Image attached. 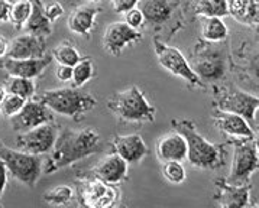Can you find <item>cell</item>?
Masks as SVG:
<instances>
[{
    "label": "cell",
    "instance_id": "cell-18",
    "mask_svg": "<svg viewBox=\"0 0 259 208\" xmlns=\"http://www.w3.org/2000/svg\"><path fill=\"white\" fill-rule=\"evenodd\" d=\"M45 38L36 36L32 33L19 35L9 42V49L6 57L15 60H25V58H39L47 55L45 51Z\"/></svg>",
    "mask_w": 259,
    "mask_h": 208
},
{
    "label": "cell",
    "instance_id": "cell-16",
    "mask_svg": "<svg viewBox=\"0 0 259 208\" xmlns=\"http://www.w3.org/2000/svg\"><path fill=\"white\" fill-rule=\"evenodd\" d=\"M214 125L223 135L229 136L232 139H253L255 132L249 125L248 119L243 116L230 113V112H222L219 110L214 115Z\"/></svg>",
    "mask_w": 259,
    "mask_h": 208
},
{
    "label": "cell",
    "instance_id": "cell-37",
    "mask_svg": "<svg viewBox=\"0 0 259 208\" xmlns=\"http://www.w3.org/2000/svg\"><path fill=\"white\" fill-rule=\"evenodd\" d=\"M55 77H57L58 81H61V83H70V81L73 80V67L58 64V67H57V70H55Z\"/></svg>",
    "mask_w": 259,
    "mask_h": 208
},
{
    "label": "cell",
    "instance_id": "cell-27",
    "mask_svg": "<svg viewBox=\"0 0 259 208\" xmlns=\"http://www.w3.org/2000/svg\"><path fill=\"white\" fill-rule=\"evenodd\" d=\"M6 91L19 95L25 100H31L36 95V84L31 78L9 77V80L6 81Z\"/></svg>",
    "mask_w": 259,
    "mask_h": 208
},
{
    "label": "cell",
    "instance_id": "cell-11",
    "mask_svg": "<svg viewBox=\"0 0 259 208\" xmlns=\"http://www.w3.org/2000/svg\"><path fill=\"white\" fill-rule=\"evenodd\" d=\"M119 198V191L114 185L106 184L99 178L83 182L80 187L81 204L93 208H107L114 205Z\"/></svg>",
    "mask_w": 259,
    "mask_h": 208
},
{
    "label": "cell",
    "instance_id": "cell-14",
    "mask_svg": "<svg viewBox=\"0 0 259 208\" xmlns=\"http://www.w3.org/2000/svg\"><path fill=\"white\" fill-rule=\"evenodd\" d=\"M218 109L222 112L243 116L249 122H252L259 109V97L242 90H233L222 95V98L218 101Z\"/></svg>",
    "mask_w": 259,
    "mask_h": 208
},
{
    "label": "cell",
    "instance_id": "cell-45",
    "mask_svg": "<svg viewBox=\"0 0 259 208\" xmlns=\"http://www.w3.org/2000/svg\"><path fill=\"white\" fill-rule=\"evenodd\" d=\"M0 197H2V195H0Z\"/></svg>",
    "mask_w": 259,
    "mask_h": 208
},
{
    "label": "cell",
    "instance_id": "cell-10",
    "mask_svg": "<svg viewBox=\"0 0 259 208\" xmlns=\"http://www.w3.org/2000/svg\"><path fill=\"white\" fill-rule=\"evenodd\" d=\"M51 109H48L44 103L39 100H26L25 106L22 107V110L11 117L12 127L15 132L22 133L26 130H31L33 127L45 125L54 122V115H52Z\"/></svg>",
    "mask_w": 259,
    "mask_h": 208
},
{
    "label": "cell",
    "instance_id": "cell-15",
    "mask_svg": "<svg viewBox=\"0 0 259 208\" xmlns=\"http://www.w3.org/2000/svg\"><path fill=\"white\" fill-rule=\"evenodd\" d=\"M129 164L116 152L106 155L93 168V177L102 179L106 184L117 185L127 178Z\"/></svg>",
    "mask_w": 259,
    "mask_h": 208
},
{
    "label": "cell",
    "instance_id": "cell-44",
    "mask_svg": "<svg viewBox=\"0 0 259 208\" xmlns=\"http://www.w3.org/2000/svg\"><path fill=\"white\" fill-rule=\"evenodd\" d=\"M89 2H90V3H99L100 0H89Z\"/></svg>",
    "mask_w": 259,
    "mask_h": 208
},
{
    "label": "cell",
    "instance_id": "cell-26",
    "mask_svg": "<svg viewBox=\"0 0 259 208\" xmlns=\"http://www.w3.org/2000/svg\"><path fill=\"white\" fill-rule=\"evenodd\" d=\"M193 9L196 15L204 18H223L229 15V0H194Z\"/></svg>",
    "mask_w": 259,
    "mask_h": 208
},
{
    "label": "cell",
    "instance_id": "cell-39",
    "mask_svg": "<svg viewBox=\"0 0 259 208\" xmlns=\"http://www.w3.org/2000/svg\"><path fill=\"white\" fill-rule=\"evenodd\" d=\"M249 73L253 75V78L259 80V51L255 52L249 60Z\"/></svg>",
    "mask_w": 259,
    "mask_h": 208
},
{
    "label": "cell",
    "instance_id": "cell-21",
    "mask_svg": "<svg viewBox=\"0 0 259 208\" xmlns=\"http://www.w3.org/2000/svg\"><path fill=\"white\" fill-rule=\"evenodd\" d=\"M99 13V9L93 6V5H83L78 6L77 9H74L68 19H67V25L68 29L80 36H89L94 28V21L96 16Z\"/></svg>",
    "mask_w": 259,
    "mask_h": 208
},
{
    "label": "cell",
    "instance_id": "cell-22",
    "mask_svg": "<svg viewBox=\"0 0 259 208\" xmlns=\"http://www.w3.org/2000/svg\"><path fill=\"white\" fill-rule=\"evenodd\" d=\"M141 11L149 25H164L174 15L176 3L172 0H144Z\"/></svg>",
    "mask_w": 259,
    "mask_h": 208
},
{
    "label": "cell",
    "instance_id": "cell-23",
    "mask_svg": "<svg viewBox=\"0 0 259 208\" xmlns=\"http://www.w3.org/2000/svg\"><path fill=\"white\" fill-rule=\"evenodd\" d=\"M23 29L26 33H32V35L42 36V38H47L48 35H51L52 22L47 18V15L44 12L42 0H32V12Z\"/></svg>",
    "mask_w": 259,
    "mask_h": 208
},
{
    "label": "cell",
    "instance_id": "cell-2",
    "mask_svg": "<svg viewBox=\"0 0 259 208\" xmlns=\"http://www.w3.org/2000/svg\"><path fill=\"white\" fill-rule=\"evenodd\" d=\"M171 123L174 130H178L186 137L188 146L187 159L193 167L200 169H218L225 164V152L222 147L208 142L191 120L174 119Z\"/></svg>",
    "mask_w": 259,
    "mask_h": 208
},
{
    "label": "cell",
    "instance_id": "cell-9",
    "mask_svg": "<svg viewBox=\"0 0 259 208\" xmlns=\"http://www.w3.org/2000/svg\"><path fill=\"white\" fill-rule=\"evenodd\" d=\"M191 67L201 81H219L226 74V55L223 49L207 46L194 57Z\"/></svg>",
    "mask_w": 259,
    "mask_h": 208
},
{
    "label": "cell",
    "instance_id": "cell-29",
    "mask_svg": "<svg viewBox=\"0 0 259 208\" xmlns=\"http://www.w3.org/2000/svg\"><path fill=\"white\" fill-rule=\"evenodd\" d=\"M32 12V0H15L12 2L9 22L16 28L22 29Z\"/></svg>",
    "mask_w": 259,
    "mask_h": 208
},
{
    "label": "cell",
    "instance_id": "cell-20",
    "mask_svg": "<svg viewBox=\"0 0 259 208\" xmlns=\"http://www.w3.org/2000/svg\"><path fill=\"white\" fill-rule=\"evenodd\" d=\"M113 149L127 164H138L148 155V146L142 136L132 135L114 136Z\"/></svg>",
    "mask_w": 259,
    "mask_h": 208
},
{
    "label": "cell",
    "instance_id": "cell-12",
    "mask_svg": "<svg viewBox=\"0 0 259 208\" xmlns=\"http://www.w3.org/2000/svg\"><path fill=\"white\" fill-rule=\"evenodd\" d=\"M142 39V33L131 28L126 22H113L106 26L103 33V46L112 55H120L124 48Z\"/></svg>",
    "mask_w": 259,
    "mask_h": 208
},
{
    "label": "cell",
    "instance_id": "cell-17",
    "mask_svg": "<svg viewBox=\"0 0 259 208\" xmlns=\"http://www.w3.org/2000/svg\"><path fill=\"white\" fill-rule=\"evenodd\" d=\"M218 189L214 199L220 207L242 208L248 207L250 202V187L248 184H229L226 179L216 182Z\"/></svg>",
    "mask_w": 259,
    "mask_h": 208
},
{
    "label": "cell",
    "instance_id": "cell-13",
    "mask_svg": "<svg viewBox=\"0 0 259 208\" xmlns=\"http://www.w3.org/2000/svg\"><path fill=\"white\" fill-rule=\"evenodd\" d=\"M52 61H54L52 54H47L39 58H25V60L3 57L0 60V68L9 74V77H23V78L35 80L45 71V68Z\"/></svg>",
    "mask_w": 259,
    "mask_h": 208
},
{
    "label": "cell",
    "instance_id": "cell-40",
    "mask_svg": "<svg viewBox=\"0 0 259 208\" xmlns=\"http://www.w3.org/2000/svg\"><path fill=\"white\" fill-rule=\"evenodd\" d=\"M8 174H9V171H8V168L5 165V162L2 161V158H0V195L3 194V191H5V187H6V182H8Z\"/></svg>",
    "mask_w": 259,
    "mask_h": 208
},
{
    "label": "cell",
    "instance_id": "cell-32",
    "mask_svg": "<svg viewBox=\"0 0 259 208\" xmlns=\"http://www.w3.org/2000/svg\"><path fill=\"white\" fill-rule=\"evenodd\" d=\"M162 177L172 185H180L186 181L187 172L184 165L181 164V161H166L162 162L161 168Z\"/></svg>",
    "mask_w": 259,
    "mask_h": 208
},
{
    "label": "cell",
    "instance_id": "cell-7",
    "mask_svg": "<svg viewBox=\"0 0 259 208\" xmlns=\"http://www.w3.org/2000/svg\"><path fill=\"white\" fill-rule=\"evenodd\" d=\"M259 169V155L253 143V139H238L229 177V184H248L252 174Z\"/></svg>",
    "mask_w": 259,
    "mask_h": 208
},
{
    "label": "cell",
    "instance_id": "cell-3",
    "mask_svg": "<svg viewBox=\"0 0 259 208\" xmlns=\"http://www.w3.org/2000/svg\"><path fill=\"white\" fill-rule=\"evenodd\" d=\"M36 100L51 109L54 113L73 117L75 120H80L84 115L92 112L97 104V100L92 94L80 91V88L75 87H64L44 91L36 97Z\"/></svg>",
    "mask_w": 259,
    "mask_h": 208
},
{
    "label": "cell",
    "instance_id": "cell-6",
    "mask_svg": "<svg viewBox=\"0 0 259 208\" xmlns=\"http://www.w3.org/2000/svg\"><path fill=\"white\" fill-rule=\"evenodd\" d=\"M152 45L155 49L158 63L161 64V67L164 70H166L168 73H171L176 77L183 78L193 88L203 87V81L200 80V77L193 70L191 63L187 60L186 55L180 49H177L174 46H169L165 42L159 41L156 38L152 41Z\"/></svg>",
    "mask_w": 259,
    "mask_h": 208
},
{
    "label": "cell",
    "instance_id": "cell-42",
    "mask_svg": "<svg viewBox=\"0 0 259 208\" xmlns=\"http://www.w3.org/2000/svg\"><path fill=\"white\" fill-rule=\"evenodd\" d=\"M253 143H255L256 152H258V155H259V130L255 133V136H253Z\"/></svg>",
    "mask_w": 259,
    "mask_h": 208
},
{
    "label": "cell",
    "instance_id": "cell-36",
    "mask_svg": "<svg viewBox=\"0 0 259 208\" xmlns=\"http://www.w3.org/2000/svg\"><path fill=\"white\" fill-rule=\"evenodd\" d=\"M141 0H112V5H113V9L116 13H126L127 11L134 9L138 6Z\"/></svg>",
    "mask_w": 259,
    "mask_h": 208
},
{
    "label": "cell",
    "instance_id": "cell-28",
    "mask_svg": "<svg viewBox=\"0 0 259 208\" xmlns=\"http://www.w3.org/2000/svg\"><path fill=\"white\" fill-rule=\"evenodd\" d=\"M96 68H94L92 60L89 58H81L78 63L73 67V87L75 88H81L85 84L89 83L94 77Z\"/></svg>",
    "mask_w": 259,
    "mask_h": 208
},
{
    "label": "cell",
    "instance_id": "cell-24",
    "mask_svg": "<svg viewBox=\"0 0 259 208\" xmlns=\"http://www.w3.org/2000/svg\"><path fill=\"white\" fill-rule=\"evenodd\" d=\"M229 13L240 23L259 25V0H230Z\"/></svg>",
    "mask_w": 259,
    "mask_h": 208
},
{
    "label": "cell",
    "instance_id": "cell-8",
    "mask_svg": "<svg viewBox=\"0 0 259 208\" xmlns=\"http://www.w3.org/2000/svg\"><path fill=\"white\" fill-rule=\"evenodd\" d=\"M58 127L54 122L33 127L16 136V149H21L35 155L50 153L58 137Z\"/></svg>",
    "mask_w": 259,
    "mask_h": 208
},
{
    "label": "cell",
    "instance_id": "cell-30",
    "mask_svg": "<svg viewBox=\"0 0 259 208\" xmlns=\"http://www.w3.org/2000/svg\"><path fill=\"white\" fill-rule=\"evenodd\" d=\"M52 57H54V60L58 64L70 65V67H74L75 64L83 58L81 54L78 52V49L74 46L73 43H70V42L60 43V45L52 51Z\"/></svg>",
    "mask_w": 259,
    "mask_h": 208
},
{
    "label": "cell",
    "instance_id": "cell-19",
    "mask_svg": "<svg viewBox=\"0 0 259 208\" xmlns=\"http://www.w3.org/2000/svg\"><path fill=\"white\" fill-rule=\"evenodd\" d=\"M188 146L184 136L178 130L161 136L156 142V156L161 162L166 161H184L187 159Z\"/></svg>",
    "mask_w": 259,
    "mask_h": 208
},
{
    "label": "cell",
    "instance_id": "cell-38",
    "mask_svg": "<svg viewBox=\"0 0 259 208\" xmlns=\"http://www.w3.org/2000/svg\"><path fill=\"white\" fill-rule=\"evenodd\" d=\"M11 8L12 2H9V0H0V23L9 21Z\"/></svg>",
    "mask_w": 259,
    "mask_h": 208
},
{
    "label": "cell",
    "instance_id": "cell-43",
    "mask_svg": "<svg viewBox=\"0 0 259 208\" xmlns=\"http://www.w3.org/2000/svg\"><path fill=\"white\" fill-rule=\"evenodd\" d=\"M6 94H8L6 88H2V87H0V104L3 103V100H5V97H6Z\"/></svg>",
    "mask_w": 259,
    "mask_h": 208
},
{
    "label": "cell",
    "instance_id": "cell-33",
    "mask_svg": "<svg viewBox=\"0 0 259 208\" xmlns=\"http://www.w3.org/2000/svg\"><path fill=\"white\" fill-rule=\"evenodd\" d=\"M25 103H26L25 98H22L19 95H15V94L8 93L5 100H3V103L0 104V113L11 119V117H13V116L18 115L21 112Z\"/></svg>",
    "mask_w": 259,
    "mask_h": 208
},
{
    "label": "cell",
    "instance_id": "cell-5",
    "mask_svg": "<svg viewBox=\"0 0 259 208\" xmlns=\"http://www.w3.org/2000/svg\"><path fill=\"white\" fill-rule=\"evenodd\" d=\"M0 158L9 174L26 187H35L44 171L42 155L29 153L21 149H12L0 142Z\"/></svg>",
    "mask_w": 259,
    "mask_h": 208
},
{
    "label": "cell",
    "instance_id": "cell-34",
    "mask_svg": "<svg viewBox=\"0 0 259 208\" xmlns=\"http://www.w3.org/2000/svg\"><path fill=\"white\" fill-rule=\"evenodd\" d=\"M124 22L131 28L139 31V28H142L144 23H145V16H144V13H142V11L139 8H134V9H131V11H127L124 13Z\"/></svg>",
    "mask_w": 259,
    "mask_h": 208
},
{
    "label": "cell",
    "instance_id": "cell-4",
    "mask_svg": "<svg viewBox=\"0 0 259 208\" xmlns=\"http://www.w3.org/2000/svg\"><path fill=\"white\" fill-rule=\"evenodd\" d=\"M107 107L126 122H154L156 109L136 85L117 91L107 100Z\"/></svg>",
    "mask_w": 259,
    "mask_h": 208
},
{
    "label": "cell",
    "instance_id": "cell-31",
    "mask_svg": "<svg viewBox=\"0 0 259 208\" xmlns=\"http://www.w3.org/2000/svg\"><path fill=\"white\" fill-rule=\"evenodd\" d=\"M74 197V189L70 185H57L44 192L42 199L50 205H65Z\"/></svg>",
    "mask_w": 259,
    "mask_h": 208
},
{
    "label": "cell",
    "instance_id": "cell-41",
    "mask_svg": "<svg viewBox=\"0 0 259 208\" xmlns=\"http://www.w3.org/2000/svg\"><path fill=\"white\" fill-rule=\"evenodd\" d=\"M8 49H9V42H8L6 38L0 36V60H2L3 57H6Z\"/></svg>",
    "mask_w": 259,
    "mask_h": 208
},
{
    "label": "cell",
    "instance_id": "cell-35",
    "mask_svg": "<svg viewBox=\"0 0 259 208\" xmlns=\"http://www.w3.org/2000/svg\"><path fill=\"white\" fill-rule=\"evenodd\" d=\"M44 12L47 15V18L51 22H55L58 18H61L64 15V8L60 2H51L48 5H44Z\"/></svg>",
    "mask_w": 259,
    "mask_h": 208
},
{
    "label": "cell",
    "instance_id": "cell-1",
    "mask_svg": "<svg viewBox=\"0 0 259 208\" xmlns=\"http://www.w3.org/2000/svg\"><path fill=\"white\" fill-rule=\"evenodd\" d=\"M102 147V137L93 129L62 130L58 133L55 145L51 150V156L44 171L51 174L57 169L68 167L74 162H78L84 158L100 152Z\"/></svg>",
    "mask_w": 259,
    "mask_h": 208
},
{
    "label": "cell",
    "instance_id": "cell-25",
    "mask_svg": "<svg viewBox=\"0 0 259 208\" xmlns=\"http://www.w3.org/2000/svg\"><path fill=\"white\" fill-rule=\"evenodd\" d=\"M201 35L210 43H219L228 38L229 29L222 18L211 16V18H206L203 22Z\"/></svg>",
    "mask_w": 259,
    "mask_h": 208
}]
</instances>
